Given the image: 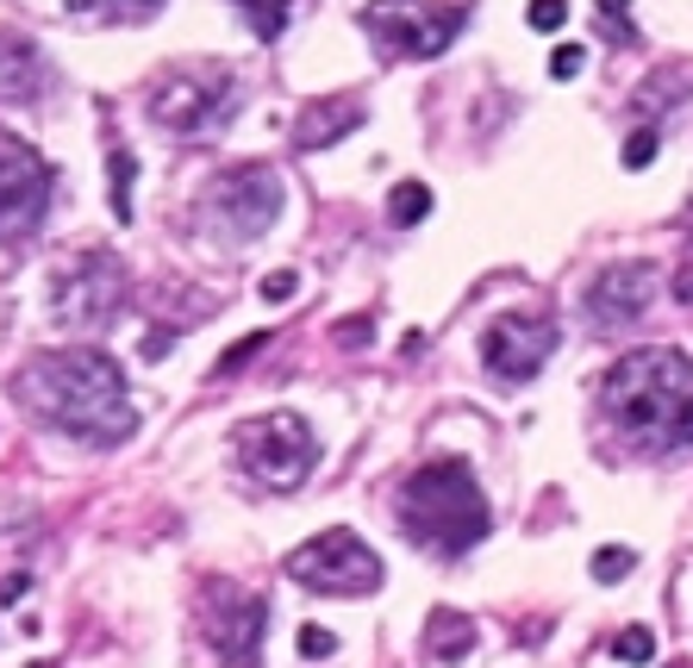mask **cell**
Here are the masks:
<instances>
[{
  "instance_id": "6da1fadb",
  "label": "cell",
  "mask_w": 693,
  "mask_h": 668,
  "mask_svg": "<svg viewBox=\"0 0 693 668\" xmlns=\"http://www.w3.org/2000/svg\"><path fill=\"white\" fill-rule=\"evenodd\" d=\"M13 401L32 413L38 425L63 431L76 443H95V450H113L138 431V406L132 387L119 375V363L95 344H63L44 350L13 375Z\"/></svg>"
},
{
  "instance_id": "7a4b0ae2",
  "label": "cell",
  "mask_w": 693,
  "mask_h": 668,
  "mask_svg": "<svg viewBox=\"0 0 693 668\" xmlns=\"http://www.w3.org/2000/svg\"><path fill=\"white\" fill-rule=\"evenodd\" d=\"M600 413L625 443L669 457L693 443V357L674 344H644L618 357L600 382Z\"/></svg>"
},
{
  "instance_id": "3957f363",
  "label": "cell",
  "mask_w": 693,
  "mask_h": 668,
  "mask_svg": "<svg viewBox=\"0 0 693 668\" xmlns=\"http://www.w3.org/2000/svg\"><path fill=\"white\" fill-rule=\"evenodd\" d=\"M394 513H400V532L431 556H462L494 532V506H487L482 481L462 457H438L413 469Z\"/></svg>"
},
{
  "instance_id": "277c9868",
  "label": "cell",
  "mask_w": 693,
  "mask_h": 668,
  "mask_svg": "<svg viewBox=\"0 0 693 668\" xmlns=\"http://www.w3.org/2000/svg\"><path fill=\"white\" fill-rule=\"evenodd\" d=\"M238 100H244V88H238L226 63H194V69H163V81H151L144 107L169 138H212L238 113Z\"/></svg>"
},
{
  "instance_id": "5b68a950",
  "label": "cell",
  "mask_w": 693,
  "mask_h": 668,
  "mask_svg": "<svg viewBox=\"0 0 693 668\" xmlns=\"http://www.w3.org/2000/svg\"><path fill=\"white\" fill-rule=\"evenodd\" d=\"M244 475L270 494H294L307 488V475L319 469V431H312L300 413H263V419H244L238 438H231Z\"/></svg>"
},
{
  "instance_id": "8992f818",
  "label": "cell",
  "mask_w": 693,
  "mask_h": 668,
  "mask_svg": "<svg viewBox=\"0 0 693 668\" xmlns=\"http://www.w3.org/2000/svg\"><path fill=\"white\" fill-rule=\"evenodd\" d=\"M282 569H288L307 593H331V600H344V593L350 600H363V593L382 588V556L369 550L350 525H331V532L307 537L300 550H288Z\"/></svg>"
},
{
  "instance_id": "52a82bcc",
  "label": "cell",
  "mask_w": 693,
  "mask_h": 668,
  "mask_svg": "<svg viewBox=\"0 0 693 668\" xmlns=\"http://www.w3.org/2000/svg\"><path fill=\"white\" fill-rule=\"evenodd\" d=\"M469 20V7H431V0H369L363 7V32L369 44L394 63H419V57H438L450 51Z\"/></svg>"
},
{
  "instance_id": "ba28073f",
  "label": "cell",
  "mask_w": 693,
  "mask_h": 668,
  "mask_svg": "<svg viewBox=\"0 0 693 668\" xmlns=\"http://www.w3.org/2000/svg\"><path fill=\"white\" fill-rule=\"evenodd\" d=\"M125 294H132V275H125V263L113 250H81L76 263L57 275V287H51V313L69 331H100V325L119 319Z\"/></svg>"
},
{
  "instance_id": "9c48e42d",
  "label": "cell",
  "mask_w": 693,
  "mask_h": 668,
  "mask_svg": "<svg viewBox=\"0 0 693 668\" xmlns=\"http://www.w3.org/2000/svg\"><path fill=\"white\" fill-rule=\"evenodd\" d=\"M263 631H270V600L263 593H244L238 581L212 574L200 588V637L219 662L231 668H256L263 656Z\"/></svg>"
},
{
  "instance_id": "30bf717a",
  "label": "cell",
  "mask_w": 693,
  "mask_h": 668,
  "mask_svg": "<svg viewBox=\"0 0 693 668\" xmlns=\"http://www.w3.org/2000/svg\"><path fill=\"white\" fill-rule=\"evenodd\" d=\"M282 200H288V188L270 163H238L207 188V219L226 231V244H256L282 219Z\"/></svg>"
},
{
  "instance_id": "8fae6325",
  "label": "cell",
  "mask_w": 693,
  "mask_h": 668,
  "mask_svg": "<svg viewBox=\"0 0 693 668\" xmlns=\"http://www.w3.org/2000/svg\"><path fill=\"white\" fill-rule=\"evenodd\" d=\"M57 200V169L25 138L0 132V244H25Z\"/></svg>"
},
{
  "instance_id": "7c38bea8",
  "label": "cell",
  "mask_w": 693,
  "mask_h": 668,
  "mask_svg": "<svg viewBox=\"0 0 693 668\" xmlns=\"http://www.w3.org/2000/svg\"><path fill=\"white\" fill-rule=\"evenodd\" d=\"M550 357H557V319L550 313H506L482 331V363L506 387H525Z\"/></svg>"
},
{
  "instance_id": "4fadbf2b",
  "label": "cell",
  "mask_w": 693,
  "mask_h": 668,
  "mask_svg": "<svg viewBox=\"0 0 693 668\" xmlns=\"http://www.w3.org/2000/svg\"><path fill=\"white\" fill-rule=\"evenodd\" d=\"M650 300H656V269L650 263H613L606 275L587 282V294H581V306H587V319H594L600 331L637 325L650 313Z\"/></svg>"
},
{
  "instance_id": "5bb4252c",
  "label": "cell",
  "mask_w": 693,
  "mask_h": 668,
  "mask_svg": "<svg viewBox=\"0 0 693 668\" xmlns=\"http://www.w3.org/2000/svg\"><path fill=\"white\" fill-rule=\"evenodd\" d=\"M44 88H51V63H44L38 39L0 25V100H7V107H25V100H38Z\"/></svg>"
},
{
  "instance_id": "9a60e30c",
  "label": "cell",
  "mask_w": 693,
  "mask_h": 668,
  "mask_svg": "<svg viewBox=\"0 0 693 668\" xmlns=\"http://www.w3.org/2000/svg\"><path fill=\"white\" fill-rule=\"evenodd\" d=\"M363 125V100H312L307 113L294 119V144L300 151H326L338 138H350Z\"/></svg>"
},
{
  "instance_id": "2e32d148",
  "label": "cell",
  "mask_w": 693,
  "mask_h": 668,
  "mask_svg": "<svg viewBox=\"0 0 693 668\" xmlns=\"http://www.w3.org/2000/svg\"><path fill=\"white\" fill-rule=\"evenodd\" d=\"M425 649H431L438 662H462V656L475 649V625H469L462 612H431V637H425Z\"/></svg>"
},
{
  "instance_id": "e0dca14e",
  "label": "cell",
  "mask_w": 693,
  "mask_h": 668,
  "mask_svg": "<svg viewBox=\"0 0 693 668\" xmlns=\"http://www.w3.org/2000/svg\"><path fill=\"white\" fill-rule=\"evenodd\" d=\"M163 0H69V13H81V20H100V25H138L151 20Z\"/></svg>"
},
{
  "instance_id": "ac0fdd59",
  "label": "cell",
  "mask_w": 693,
  "mask_h": 668,
  "mask_svg": "<svg viewBox=\"0 0 693 668\" xmlns=\"http://www.w3.org/2000/svg\"><path fill=\"white\" fill-rule=\"evenodd\" d=\"M238 13H244V25H251L263 44H275L282 32H288V0H231Z\"/></svg>"
},
{
  "instance_id": "d6986e66",
  "label": "cell",
  "mask_w": 693,
  "mask_h": 668,
  "mask_svg": "<svg viewBox=\"0 0 693 668\" xmlns=\"http://www.w3.org/2000/svg\"><path fill=\"white\" fill-rule=\"evenodd\" d=\"M425 212H431V188H425V182H400L394 200H387V219H394V226H425Z\"/></svg>"
},
{
  "instance_id": "ffe728a7",
  "label": "cell",
  "mask_w": 693,
  "mask_h": 668,
  "mask_svg": "<svg viewBox=\"0 0 693 668\" xmlns=\"http://www.w3.org/2000/svg\"><path fill=\"white\" fill-rule=\"evenodd\" d=\"M107 175H113V212H119V219H132V175H138L132 151H113V156H107Z\"/></svg>"
},
{
  "instance_id": "44dd1931",
  "label": "cell",
  "mask_w": 693,
  "mask_h": 668,
  "mask_svg": "<svg viewBox=\"0 0 693 668\" xmlns=\"http://www.w3.org/2000/svg\"><path fill=\"white\" fill-rule=\"evenodd\" d=\"M613 656H618V662H656V631L650 625H631V631H618V637H613Z\"/></svg>"
},
{
  "instance_id": "7402d4cb",
  "label": "cell",
  "mask_w": 693,
  "mask_h": 668,
  "mask_svg": "<svg viewBox=\"0 0 693 668\" xmlns=\"http://www.w3.org/2000/svg\"><path fill=\"white\" fill-rule=\"evenodd\" d=\"M637 569V550H625V544H606V550H594V581H625V574Z\"/></svg>"
},
{
  "instance_id": "603a6c76",
  "label": "cell",
  "mask_w": 693,
  "mask_h": 668,
  "mask_svg": "<svg viewBox=\"0 0 693 668\" xmlns=\"http://www.w3.org/2000/svg\"><path fill=\"white\" fill-rule=\"evenodd\" d=\"M656 151H662V138H656V125H637V132L625 138V151H618V163H625V169H650V163H656Z\"/></svg>"
},
{
  "instance_id": "cb8c5ba5",
  "label": "cell",
  "mask_w": 693,
  "mask_h": 668,
  "mask_svg": "<svg viewBox=\"0 0 693 668\" xmlns=\"http://www.w3.org/2000/svg\"><path fill=\"white\" fill-rule=\"evenodd\" d=\"M525 20H531V32H562L569 7H562V0H531V7H525Z\"/></svg>"
},
{
  "instance_id": "d4e9b609",
  "label": "cell",
  "mask_w": 693,
  "mask_h": 668,
  "mask_svg": "<svg viewBox=\"0 0 693 668\" xmlns=\"http://www.w3.org/2000/svg\"><path fill=\"white\" fill-rule=\"evenodd\" d=\"M600 20H606V39L613 44H631V20H625V0H600Z\"/></svg>"
},
{
  "instance_id": "484cf974",
  "label": "cell",
  "mask_w": 693,
  "mask_h": 668,
  "mask_svg": "<svg viewBox=\"0 0 693 668\" xmlns=\"http://www.w3.org/2000/svg\"><path fill=\"white\" fill-rule=\"evenodd\" d=\"M581 63H587V51H581V44H557V57H550V76H557V81H575V76H581Z\"/></svg>"
},
{
  "instance_id": "4316f807",
  "label": "cell",
  "mask_w": 693,
  "mask_h": 668,
  "mask_svg": "<svg viewBox=\"0 0 693 668\" xmlns=\"http://www.w3.org/2000/svg\"><path fill=\"white\" fill-rule=\"evenodd\" d=\"M263 344H270V331H251L244 344H231L226 357H219V375H231V369H238V363H251V357H256V350H263Z\"/></svg>"
},
{
  "instance_id": "83f0119b",
  "label": "cell",
  "mask_w": 693,
  "mask_h": 668,
  "mask_svg": "<svg viewBox=\"0 0 693 668\" xmlns=\"http://www.w3.org/2000/svg\"><path fill=\"white\" fill-rule=\"evenodd\" d=\"M300 649H307L312 662H319V656H331V649H338V637H331L326 625H307V631H300Z\"/></svg>"
},
{
  "instance_id": "f1b7e54d",
  "label": "cell",
  "mask_w": 693,
  "mask_h": 668,
  "mask_svg": "<svg viewBox=\"0 0 693 668\" xmlns=\"http://www.w3.org/2000/svg\"><path fill=\"white\" fill-rule=\"evenodd\" d=\"M288 294H294V275H288V269H275L270 282H263V300H275V306H282Z\"/></svg>"
},
{
  "instance_id": "f546056e",
  "label": "cell",
  "mask_w": 693,
  "mask_h": 668,
  "mask_svg": "<svg viewBox=\"0 0 693 668\" xmlns=\"http://www.w3.org/2000/svg\"><path fill=\"white\" fill-rule=\"evenodd\" d=\"M338 344L363 350V344H369V319H350V325H338Z\"/></svg>"
},
{
  "instance_id": "4dcf8cb0",
  "label": "cell",
  "mask_w": 693,
  "mask_h": 668,
  "mask_svg": "<svg viewBox=\"0 0 693 668\" xmlns=\"http://www.w3.org/2000/svg\"><path fill=\"white\" fill-rule=\"evenodd\" d=\"M674 300H688V306H693V269H681V282H674Z\"/></svg>"
},
{
  "instance_id": "1f68e13d",
  "label": "cell",
  "mask_w": 693,
  "mask_h": 668,
  "mask_svg": "<svg viewBox=\"0 0 693 668\" xmlns=\"http://www.w3.org/2000/svg\"><path fill=\"white\" fill-rule=\"evenodd\" d=\"M38 668H44V662H38Z\"/></svg>"
}]
</instances>
